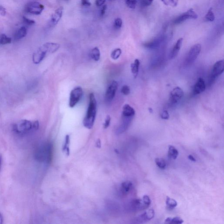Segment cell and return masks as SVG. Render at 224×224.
<instances>
[{
    "instance_id": "37",
    "label": "cell",
    "mask_w": 224,
    "mask_h": 224,
    "mask_svg": "<svg viewBox=\"0 0 224 224\" xmlns=\"http://www.w3.org/2000/svg\"><path fill=\"white\" fill-rule=\"evenodd\" d=\"M110 121H111V117H110L109 115H107V117H106V120H105V123H104V126H103L104 128H107L109 127V125H110Z\"/></svg>"
},
{
    "instance_id": "8",
    "label": "cell",
    "mask_w": 224,
    "mask_h": 224,
    "mask_svg": "<svg viewBox=\"0 0 224 224\" xmlns=\"http://www.w3.org/2000/svg\"><path fill=\"white\" fill-rule=\"evenodd\" d=\"M224 71V61L223 60L217 61L214 64L210 77V82H213L215 79L221 75Z\"/></svg>"
},
{
    "instance_id": "43",
    "label": "cell",
    "mask_w": 224,
    "mask_h": 224,
    "mask_svg": "<svg viewBox=\"0 0 224 224\" xmlns=\"http://www.w3.org/2000/svg\"><path fill=\"white\" fill-rule=\"evenodd\" d=\"M39 126H40V124L38 120H36L33 122V127L35 130H38L39 129Z\"/></svg>"
},
{
    "instance_id": "36",
    "label": "cell",
    "mask_w": 224,
    "mask_h": 224,
    "mask_svg": "<svg viewBox=\"0 0 224 224\" xmlns=\"http://www.w3.org/2000/svg\"><path fill=\"white\" fill-rule=\"evenodd\" d=\"M142 200L143 201L144 204H145L148 207H149V206L151 204V201L149 197L147 195L144 196L143 197Z\"/></svg>"
},
{
    "instance_id": "38",
    "label": "cell",
    "mask_w": 224,
    "mask_h": 224,
    "mask_svg": "<svg viewBox=\"0 0 224 224\" xmlns=\"http://www.w3.org/2000/svg\"><path fill=\"white\" fill-rule=\"evenodd\" d=\"M153 0H141V3L144 7H148L152 4Z\"/></svg>"
},
{
    "instance_id": "17",
    "label": "cell",
    "mask_w": 224,
    "mask_h": 224,
    "mask_svg": "<svg viewBox=\"0 0 224 224\" xmlns=\"http://www.w3.org/2000/svg\"><path fill=\"white\" fill-rule=\"evenodd\" d=\"M135 114L134 109L128 104H125L123 108L122 117L133 118Z\"/></svg>"
},
{
    "instance_id": "30",
    "label": "cell",
    "mask_w": 224,
    "mask_h": 224,
    "mask_svg": "<svg viewBox=\"0 0 224 224\" xmlns=\"http://www.w3.org/2000/svg\"><path fill=\"white\" fill-rule=\"evenodd\" d=\"M206 20H207L209 21V22H213L215 20V16L213 12L212 9L211 8L207 12V13L205 16Z\"/></svg>"
},
{
    "instance_id": "13",
    "label": "cell",
    "mask_w": 224,
    "mask_h": 224,
    "mask_svg": "<svg viewBox=\"0 0 224 224\" xmlns=\"http://www.w3.org/2000/svg\"><path fill=\"white\" fill-rule=\"evenodd\" d=\"M64 8L63 7H59L52 14L51 16V23L53 25H55L58 23L59 21L61 20L63 15Z\"/></svg>"
},
{
    "instance_id": "24",
    "label": "cell",
    "mask_w": 224,
    "mask_h": 224,
    "mask_svg": "<svg viewBox=\"0 0 224 224\" xmlns=\"http://www.w3.org/2000/svg\"><path fill=\"white\" fill-rule=\"evenodd\" d=\"M132 186V183L130 181L124 182L121 184V191L123 193H127L129 191Z\"/></svg>"
},
{
    "instance_id": "31",
    "label": "cell",
    "mask_w": 224,
    "mask_h": 224,
    "mask_svg": "<svg viewBox=\"0 0 224 224\" xmlns=\"http://www.w3.org/2000/svg\"><path fill=\"white\" fill-rule=\"evenodd\" d=\"M165 5L170 7H175L177 6L179 0H161Z\"/></svg>"
},
{
    "instance_id": "46",
    "label": "cell",
    "mask_w": 224,
    "mask_h": 224,
    "mask_svg": "<svg viewBox=\"0 0 224 224\" xmlns=\"http://www.w3.org/2000/svg\"><path fill=\"white\" fill-rule=\"evenodd\" d=\"M188 159H189L191 161L193 162H195L196 161V160L193 157V156H192V155H189V156H188Z\"/></svg>"
},
{
    "instance_id": "22",
    "label": "cell",
    "mask_w": 224,
    "mask_h": 224,
    "mask_svg": "<svg viewBox=\"0 0 224 224\" xmlns=\"http://www.w3.org/2000/svg\"><path fill=\"white\" fill-rule=\"evenodd\" d=\"M90 57L95 61H99L100 58V52L97 47H94L90 51Z\"/></svg>"
},
{
    "instance_id": "33",
    "label": "cell",
    "mask_w": 224,
    "mask_h": 224,
    "mask_svg": "<svg viewBox=\"0 0 224 224\" xmlns=\"http://www.w3.org/2000/svg\"><path fill=\"white\" fill-rule=\"evenodd\" d=\"M122 20L120 18H117L114 21V26L117 30L120 29L122 27Z\"/></svg>"
},
{
    "instance_id": "4",
    "label": "cell",
    "mask_w": 224,
    "mask_h": 224,
    "mask_svg": "<svg viewBox=\"0 0 224 224\" xmlns=\"http://www.w3.org/2000/svg\"><path fill=\"white\" fill-rule=\"evenodd\" d=\"M202 51V45L196 44L190 49L186 58L185 63L186 65H191L196 60Z\"/></svg>"
},
{
    "instance_id": "26",
    "label": "cell",
    "mask_w": 224,
    "mask_h": 224,
    "mask_svg": "<svg viewBox=\"0 0 224 224\" xmlns=\"http://www.w3.org/2000/svg\"><path fill=\"white\" fill-rule=\"evenodd\" d=\"M166 204L167 207L170 209H173L177 205V202L175 200L170 198L169 196L166 197Z\"/></svg>"
},
{
    "instance_id": "41",
    "label": "cell",
    "mask_w": 224,
    "mask_h": 224,
    "mask_svg": "<svg viewBox=\"0 0 224 224\" xmlns=\"http://www.w3.org/2000/svg\"><path fill=\"white\" fill-rule=\"evenodd\" d=\"M106 0H96V5L97 7H99L104 5Z\"/></svg>"
},
{
    "instance_id": "9",
    "label": "cell",
    "mask_w": 224,
    "mask_h": 224,
    "mask_svg": "<svg viewBox=\"0 0 224 224\" xmlns=\"http://www.w3.org/2000/svg\"><path fill=\"white\" fill-rule=\"evenodd\" d=\"M47 48L45 44L41 46L33 56V62L35 64H39L43 60L47 54H49Z\"/></svg>"
},
{
    "instance_id": "42",
    "label": "cell",
    "mask_w": 224,
    "mask_h": 224,
    "mask_svg": "<svg viewBox=\"0 0 224 224\" xmlns=\"http://www.w3.org/2000/svg\"><path fill=\"white\" fill-rule=\"evenodd\" d=\"M6 12L5 8L2 6H0V15L4 16L6 15Z\"/></svg>"
},
{
    "instance_id": "25",
    "label": "cell",
    "mask_w": 224,
    "mask_h": 224,
    "mask_svg": "<svg viewBox=\"0 0 224 224\" xmlns=\"http://www.w3.org/2000/svg\"><path fill=\"white\" fill-rule=\"evenodd\" d=\"M165 223L168 224H181L183 223V220L180 217H168L165 219Z\"/></svg>"
},
{
    "instance_id": "28",
    "label": "cell",
    "mask_w": 224,
    "mask_h": 224,
    "mask_svg": "<svg viewBox=\"0 0 224 224\" xmlns=\"http://www.w3.org/2000/svg\"><path fill=\"white\" fill-rule=\"evenodd\" d=\"M156 165L161 170H165L166 167V162L162 158H156L155 160Z\"/></svg>"
},
{
    "instance_id": "16",
    "label": "cell",
    "mask_w": 224,
    "mask_h": 224,
    "mask_svg": "<svg viewBox=\"0 0 224 224\" xmlns=\"http://www.w3.org/2000/svg\"><path fill=\"white\" fill-rule=\"evenodd\" d=\"M183 42V38H181L179 39L175 43L174 46L173 48L172 51H171L170 54V59H174L177 56L178 53L181 50V47L182 45Z\"/></svg>"
},
{
    "instance_id": "44",
    "label": "cell",
    "mask_w": 224,
    "mask_h": 224,
    "mask_svg": "<svg viewBox=\"0 0 224 224\" xmlns=\"http://www.w3.org/2000/svg\"><path fill=\"white\" fill-rule=\"evenodd\" d=\"M107 4H104V5H102L101 12V16H103L104 15L105 12H106V10L107 9Z\"/></svg>"
},
{
    "instance_id": "1",
    "label": "cell",
    "mask_w": 224,
    "mask_h": 224,
    "mask_svg": "<svg viewBox=\"0 0 224 224\" xmlns=\"http://www.w3.org/2000/svg\"><path fill=\"white\" fill-rule=\"evenodd\" d=\"M97 112V102L94 93H90L89 96V104L86 114L83 120L84 127L91 129L94 126Z\"/></svg>"
},
{
    "instance_id": "34",
    "label": "cell",
    "mask_w": 224,
    "mask_h": 224,
    "mask_svg": "<svg viewBox=\"0 0 224 224\" xmlns=\"http://www.w3.org/2000/svg\"><path fill=\"white\" fill-rule=\"evenodd\" d=\"M130 90L129 87L127 85H124L121 89V92L125 96H128L130 93Z\"/></svg>"
},
{
    "instance_id": "3",
    "label": "cell",
    "mask_w": 224,
    "mask_h": 224,
    "mask_svg": "<svg viewBox=\"0 0 224 224\" xmlns=\"http://www.w3.org/2000/svg\"><path fill=\"white\" fill-rule=\"evenodd\" d=\"M13 130L19 135L26 134L31 130H34L33 122L26 120H22L14 123L13 126Z\"/></svg>"
},
{
    "instance_id": "35",
    "label": "cell",
    "mask_w": 224,
    "mask_h": 224,
    "mask_svg": "<svg viewBox=\"0 0 224 224\" xmlns=\"http://www.w3.org/2000/svg\"><path fill=\"white\" fill-rule=\"evenodd\" d=\"M23 21L25 24L28 25H32L36 23L35 21L33 20H30L28 18H26L25 16L22 17Z\"/></svg>"
},
{
    "instance_id": "27",
    "label": "cell",
    "mask_w": 224,
    "mask_h": 224,
    "mask_svg": "<svg viewBox=\"0 0 224 224\" xmlns=\"http://www.w3.org/2000/svg\"><path fill=\"white\" fill-rule=\"evenodd\" d=\"M12 42V39L8 37L4 34L0 35V44L1 45H5L9 44Z\"/></svg>"
},
{
    "instance_id": "2",
    "label": "cell",
    "mask_w": 224,
    "mask_h": 224,
    "mask_svg": "<svg viewBox=\"0 0 224 224\" xmlns=\"http://www.w3.org/2000/svg\"><path fill=\"white\" fill-rule=\"evenodd\" d=\"M52 147L49 143H44L36 148L34 153L36 160L40 162H49L51 160Z\"/></svg>"
},
{
    "instance_id": "15",
    "label": "cell",
    "mask_w": 224,
    "mask_h": 224,
    "mask_svg": "<svg viewBox=\"0 0 224 224\" xmlns=\"http://www.w3.org/2000/svg\"><path fill=\"white\" fill-rule=\"evenodd\" d=\"M131 207L134 210H144L148 207L144 204L142 199H135L133 200L131 202Z\"/></svg>"
},
{
    "instance_id": "10",
    "label": "cell",
    "mask_w": 224,
    "mask_h": 224,
    "mask_svg": "<svg viewBox=\"0 0 224 224\" xmlns=\"http://www.w3.org/2000/svg\"><path fill=\"white\" fill-rule=\"evenodd\" d=\"M118 88V83L113 80L107 88L105 94V99L108 102H111L116 95Z\"/></svg>"
},
{
    "instance_id": "5",
    "label": "cell",
    "mask_w": 224,
    "mask_h": 224,
    "mask_svg": "<svg viewBox=\"0 0 224 224\" xmlns=\"http://www.w3.org/2000/svg\"><path fill=\"white\" fill-rule=\"evenodd\" d=\"M44 9V6L40 3L36 1L30 2L24 7V11L31 14L39 15Z\"/></svg>"
},
{
    "instance_id": "14",
    "label": "cell",
    "mask_w": 224,
    "mask_h": 224,
    "mask_svg": "<svg viewBox=\"0 0 224 224\" xmlns=\"http://www.w3.org/2000/svg\"><path fill=\"white\" fill-rule=\"evenodd\" d=\"M206 89V85L204 81L202 78H199L194 85V95H198L204 92Z\"/></svg>"
},
{
    "instance_id": "7",
    "label": "cell",
    "mask_w": 224,
    "mask_h": 224,
    "mask_svg": "<svg viewBox=\"0 0 224 224\" xmlns=\"http://www.w3.org/2000/svg\"><path fill=\"white\" fill-rule=\"evenodd\" d=\"M198 17L197 14L195 12L193 9H191L187 12L176 17L173 21L174 24L178 25L188 20H196Z\"/></svg>"
},
{
    "instance_id": "19",
    "label": "cell",
    "mask_w": 224,
    "mask_h": 224,
    "mask_svg": "<svg viewBox=\"0 0 224 224\" xmlns=\"http://www.w3.org/2000/svg\"><path fill=\"white\" fill-rule=\"evenodd\" d=\"M140 65V62L138 59H136L134 61L133 63H132L130 65L131 71L132 72L134 78H136L138 76V74L139 69Z\"/></svg>"
},
{
    "instance_id": "6",
    "label": "cell",
    "mask_w": 224,
    "mask_h": 224,
    "mask_svg": "<svg viewBox=\"0 0 224 224\" xmlns=\"http://www.w3.org/2000/svg\"><path fill=\"white\" fill-rule=\"evenodd\" d=\"M83 93V90L81 87H77L71 90L69 101L70 108H74L78 104L82 98Z\"/></svg>"
},
{
    "instance_id": "48",
    "label": "cell",
    "mask_w": 224,
    "mask_h": 224,
    "mask_svg": "<svg viewBox=\"0 0 224 224\" xmlns=\"http://www.w3.org/2000/svg\"><path fill=\"white\" fill-rule=\"evenodd\" d=\"M3 217L1 214L0 213V224L2 223H3Z\"/></svg>"
},
{
    "instance_id": "29",
    "label": "cell",
    "mask_w": 224,
    "mask_h": 224,
    "mask_svg": "<svg viewBox=\"0 0 224 224\" xmlns=\"http://www.w3.org/2000/svg\"><path fill=\"white\" fill-rule=\"evenodd\" d=\"M122 54V50L120 48H117L112 51L111 57L113 60H116L118 59Z\"/></svg>"
},
{
    "instance_id": "11",
    "label": "cell",
    "mask_w": 224,
    "mask_h": 224,
    "mask_svg": "<svg viewBox=\"0 0 224 224\" xmlns=\"http://www.w3.org/2000/svg\"><path fill=\"white\" fill-rule=\"evenodd\" d=\"M184 92L181 88L176 87L170 93V101L172 104L177 103L183 97Z\"/></svg>"
},
{
    "instance_id": "23",
    "label": "cell",
    "mask_w": 224,
    "mask_h": 224,
    "mask_svg": "<svg viewBox=\"0 0 224 224\" xmlns=\"http://www.w3.org/2000/svg\"><path fill=\"white\" fill-rule=\"evenodd\" d=\"M179 155V152L178 150L175 149V147L173 145H170L169 146V151H168V155L170 158L173 159H175Z\"/></svg>"
},
{
    "instance_id": "40",
    "label": "cell",
    "mask_w": 224,
    "mask_h": 224,
    "mask_svg": "<svg viewBox=\"0 0 224 224\" xmlns=\"http://www.w3.org/2000/svg\"><path fill=\"white\" fill-rule=\"evenodd\" d=\"M81 4L83 6L86 7H89L91 5L90 0H81Z\"/></svg>"
},
{
    "instance_id": "18",
    "label": "cell",
    "mask_w": 224,
    "mask_h": 224,
    "mask_svg": "<svg viewBox=\"0 0 224 224\" xmlns=\"http://www.w3.org/2000/svg\"><path fill=\"white\" fill-rule=\"evenodd\" d=\"M132 119L133 118L122 117V123L117 129L118 133H121L127 130L131 123Z\"/></svg>"
},
{
    "instance_id": "20",
    "label": "cell",
    "mask_w": 224,
    "mask_h": 224,
    "mask_svg": "<svg viewBox=\"0 0 224 224\" xmlns=\"http://www.w3.org/2000/svg\"><path fill=\"white\" fill-rule=\"evenodd\" d=\"M27 33V30H26V28L23 26V27L20 28L14 34V39L16 40H19L22 39L23 38L26 36Z\"/></svg>"
},
{
    "instance_id": "49",
    "label": "cell",
    "mask_w": 224,
    "mask_h": 224,
    "mask_svg": "<svg viewBox=\"0 0 224 224\" xmlns=\"http://www.w3.org/2000/svg\"><path fill=\"white\" fill-rule=\"evenodd\" d=\"M149 111L150 113H152V112H153V110H152V109L151 108H149Z\"/></svg>"
},
{
    "instance_id": "12",
    "label": "cell",
    "mask_w": 224,
    "mask_h": 224,
    "mask_svg": "<svg viewBox=\"0 0 224 224\" xmlns=\"http://www.w3.org/2000/svg\"><path fill=\"white\" fill-rule=\"evenodd\" d=\"M154 211L153 209H151L144 212V213L138 216L136 218V221L139 223H146L147 221L151 220L154 217Z\"/></svg>"
},
{
    "instance_id": "47",
    "label": "cell",
    "mask_w": 224,
    "mask_h": 224,
    "mask_svg": "<svg viewBox=\"0 0 224 224\" xmlns=\"http://www.w3.org/2000/svg\"><path fill=\"white\" fill-rule=\"evenodd\" d=\"M2 161V157L1 154H0V170L1 166Z\"/></svg>"
},
{
    "instance_id": "45",
    "label": "cell",
    "mask_w": 224,
    "mask_h": 224,
    "mask_svg": "<svg viewBox=\"0 0 224 224\" xmlns=\"http://www.w3.org/2000/svg\"><path fill=\"white\" fill-rule=\"evenodd\" d=\"M96 146L97 148L100 149L101 147V141L100 139H98L96 142Z\"/></svg>"
},
{
    "instance_id": "21",
    "label": "cell",
    "mask_w": 224,
    "mask_h": 224,
    "mask_svg": "<svg viewBox=\"0 0 224 224\" xmlns=\"http://www.w3.org/2000/svg\"><path fill=\"white\" fill-rule=\"evenodd\" d=\"M70 143V137L69 134L66 135L65 142L63 147V151L66 155L69 156L70 154V148L69 145Z\"/></svg>"
},
{
    "instance_id": "39",
    "label": "cell",
    "mask_w": 224,
    "mask_h": 224,
    "mask_svg": "<svg viewBox=\"0 0 224 224\" xmlns=\"http://www.w3.org/2000/svg\"><path fill=\"white\" fill-rule=\"evenodd\" d=\"M161 118L163 120H168L170 117L169 112L167 110H163L161 114Z\"/></svg>"
},
{
    "instance_id": "32",
    "label": "cell",
    "mask_w": 224,
    "mask_h": 224,
    "mask_svg": "<svg viewBox=\"0 0 224 224\" xmlns=\"http://www.w3.org/2000/svg\"><path fill=\"white\" fill-rule=\"evenodd\" d=\"M125 3L127 6L131 9H134L136 8L137 0H125Z\"/></svg>"
}]
</instances>
